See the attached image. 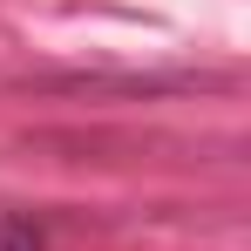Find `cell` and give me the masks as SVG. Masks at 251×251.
Masks as SVG:
<instances>
[{
  "label": "cell",
  "instance_id": "1",
  "mask_svg": "<svg viewBox=\"0 0 251 251\" xmlns=\"http://www.w3.org/2000/svg\"><path fill=\"white\" fill-rule=\"evenodd\" d=\"M0 251H48V231L34 224V217L7 210V217H0Z\"/></svg>",
  "mask_w": 251,
  "mask_h": 251
}]
</instances>
